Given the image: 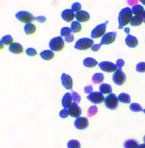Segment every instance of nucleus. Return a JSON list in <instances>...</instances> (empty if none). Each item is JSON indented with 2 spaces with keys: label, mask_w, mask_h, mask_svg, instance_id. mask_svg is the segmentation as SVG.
Listing matches in <instances>:
<instances>
[{
  "label": "nucleus",
  "mask_w": 145,
  "mask_h": 148,
  "mask_svg": "<svg viewBox=\"0 0 145 148\" xmlns=\"http://www.w3.org/2000/svg\"><path fill=\"white\" fill-rule=\"evenodd\" d=\"M133 17L131 8H126L120 10L118 17V29H123L126 25L130 24L132 18Z\"/></svg>",
  "instance_id": "1"
},
{
  "label": "nucleus",
  "mask_w": 145,
  "mask_h": 148,
  "mask_svg": "<svg viewBox=\"0 0 145 148\" xmlns=\"http://www.w3.org/2000/svg\"><path fill=\"white\" fill-rule=\"evenodd\" d=\"M94 44V42L92 38L83 37V38H81L76 41L74 45V48L77 50L80 51L87 50V49L92 48Z\"/></svg>",
  "instance_id": "2"
},
{
  "label": "nucleus",
  "mask_w": 145,
  "mask_h": 148,
  "mask_svg": "<svg viewBox=\"0 0 145 148\" xmlns=\"http://www.w3.org/2000/svg\"><path fill=\"white\" fill-rule=\"evenodd\" d=\"M65 40L62 36L54 37L49 42V49L53 52H60L65 47Z\"/></svg>",
  "instance_id": "3"
},
{
  "label": "nucleus",
  "mask_w": 145,
  "mask_h": 148,
  "mask_svg": "<svg viewBox=\"0 0 145 148\" xmlns=\"http://www.w3.org/2000/svg\"><path fill=\"white\" fill-rule=\"evenodd\" d=\"M118 97L117 95L114 93H112L109 95H107L105 98L104 104L105 106L107 109L111 110H115L118 108L119 105Z\"/></svg>",
  "instance_id": "4"
},
{
  "label": "nucleus",
  "mask_w": 145,
  "mask_h": 148,
  "mask_svg": "<svg viewBox=\"0 0 145 148\" xmlns=\"http://www.w3.org/2000/svg\"><path fill=\"white\" fill-rule=\"evenodd\" d=\"M108 23H109L108 21H105V23L96 25L91 32V38L92 39L102 38L106 34L107 25Z\"/></svg>",
  "instance_id": "5"
},
{
  "label": "nucleus",
  "mask_w": 145,
  "mask_h": 148,
  "mask_svg": "<svg viewBox=\"0 0 145 148\" xmlns=\"http://www.w3.org/2000/svg\"><path fill=\"white\" fill-rule=\"evenodd\" d=\"M15 18L18 21L25 24L32 23L33 21H35V17L34 16V15L28 11L25 10L19 11L17 12L15 14Z\"/></svg>",
  "instance_id": "6"
},
{
  "label": "nucleus",
  "mask_w": 145,
  "mask_h": 148,
  "mask_svg": "<svg viewBox=\"0 0 145 148\" xmlns=\"http://www.w3.org/2000/svg\"><path fill=\"white\" fill-rule=\"evenodd\" d=\"M112 80L113 83L117 86H122L126 82V75L123 71L120 68H118L117 71L113 73L112 76Z\"/></svg>",
  "instance_id": "7"
},
{
  "label": "nucleus",
  "mask_w": 145,
  "mask_h": 148,
  "mask_svg": "<svg viewBox=\"0 0 145 148\" xmlns=\"http://www.w3.org/2000/svg\"><path fill=\"white\" fill-rule=\"evenodd\" d=\"M105 95L101 93L99 91H94L91 94L87 95L86 99L94 105H99L105 101Z\"/></svg>",
  "instance_id": "8"
},
{
  "label": "nucleus",
  "mask_w": 145,
  "mask_h": 148,
  "mask_svg": "<svg viewBox=\"0 0 145 148\" xmlns=\"http://www.w3.org/2000/svg\"><path fill=\"white\" fill-rule=\"evenodd\" d=\"M99 69L105 73H115L118 70V67L116 63L110 61H102L99 62Z\"/></svg>",
  "instance_id": "9"
},
{
  "label": "nucleus",
  "mask_w": 145,
  "mask_h": 148,
  "mask_svg": "<svg viewBox=\"0 0 145 148\" xmlns=\"http://www.w3.org/2000/svg\"><path fill=\"white\" fill-rule=\"evenodd\" d=\"M117 32L116 31H110V32H107L101 38L100 44L103 45H109L114 43L117 37Z\"/></svg>",
  "instance_id": "10"
},
{
  "label": "nucleus",
  "mask_w": 145,
  "mask_h": 148,
  "mask_svg": "<svg viewBox=\"0 0 145 148\" xmlns=\"http://www.w3.org/2000/svg\"><path fill=\"white\" fill-rule=\"evenodd\" d=\"M61 84L62 86L67 90H71L73 86V81H72V77L70 76L69 74H67L65 73L61 74L60 76Z\"/></svg>",
  "instance_id": "11"
},
{
  "label": "nucleus",
  "mask_w": 145,
  "mask_h": 148,
  "mask_svg": "<svg viewBox=\"0 0 145 148\" xmlns=\"http://www.w3.org/2000/svg\"><path fill=\"white\" fill-rule=\"evenodd\" d=\"M89 126V121L87 118L81 116V117L76 119L74 121V126L78 130H85Z\"/></svg>",
  "instance_id": "12"
},
{
  "label": "nucleus",
  "mask_w": 145,
  "mask_h": 148,
  "mask_svg": "<svg viewBox=\"0 0 145 148\" xmlns=\"http://www.w3.org/2000/svg\"><path fill=\"white\" fill-rule=\"evenodd\" d=\"M68 112H69L70 116L74 119H78L81 117L82 114V110L79 104L72 102V105L68 108Z\"/></svg>",
  "instance_id": "13"
},
{
  "label": "nucleus",
  "mask_w": 145,
  "mask_h": 148,
  "mask_svg": "<svg viewBox=\"0 0 145 148\" xmlns=\"http://www.w3.org/2000/svg\"><path fill=\"white\" fill-rule=\"evenodd\" d=\"M61 17L62 20L67 23H72L76 19V12H74L71 9H65L61 12Z\"/></svg>",
  "instance_id": "14"
},
{
  "label": "nucleus",
  "mask_w": 145,
  "mask_h": 148,
  "mask_svg": "<svg viewBox=\"0 0 145 148\" xmlns=\"http://www.w3.org/2000/svg\"><path fill=\"white\" fill-rule=\"evenodd\" d=\"M8 50L14 55H21L23 52L24 48L21 44L15 42L12 45H10L8 47Z\"/></svg>",
  "instance_id": "15"
},
{
  "label": "nucleus",
  "mask_w": 145,
  "mask_h": 148,
  "mask_svg": "<svg viewBox=\"0 0 145 148\" xmlns=\"http://www.w3.org/2000/svg\"><path fill=\"white\" fill-rule=\"evenodd\" d=\"M125 44L130 48H136L139 45V40L135 36L129 34L127 35L125 39Z\"/></svg>",
  "instance_id": "16"
},
{
  "label": "nucleus",
  "mask_w": 145,
  "mask_h": 148,
  "mask_svg": "<svg viewBox=\"0 0 145 148\" xmlns=\"http://www.w3.org/2000/svg\"><path fill=\"white\" fill-rule=\"evenodd\" d=\"M91 16L89 12L86 10H81L76 13V21L81 23H86L90 20Z\"/></svg>",
  "instance_id": "17"
},
{
  "label": "nucleus",
  "mask_w": 145,
  "mask_h": 148,
  "mask_svg": "<svg viewBox=\"0 0 145 148\" xmlns=\"http://www.w3.org/2000/svg\"><path fill=\"white\" fill-rule=\"evenodd\" d=\"M72 102H73V101H72L71 93H70V92L65 93V95L62 96V99H61V104H62L63 108H67L68 109L72 105Z\"/></svg>",
  "instance_id": "18"
},
{
  "label": "nucleus",
  "mask_w": 145,
  "mask_h": 148,
  "mask_svg": "<svg viewBox=\"0 0 145 148\" xmlns=\"http://www.w3.org/2000/svg\"><path fill=\"white\" fill-rule=\"evenodd\" d=\"M39 56L42 60L46 61H50L54 59L55 56V52L51 49H44L39 53Z\"/></svg>",
  "instance_id": "19"
},
{
  "label": "nucleus",
  "mask_w": 145,
  "mask_h": 148,
  "mask_svg": "<svg viewBox=\"0 0 145 148\" xmlns=\"http://www.w3.org/2000/svg\"><path fill=\"white\" fill-rule=\"evenodd\" d=\"M99 65V62L95 58L87 57L83 60V65L87 68H93Z\"/></svg>",
  "instance_id": "20"
},
{
  "label": "nucleus",
  "mask_w": 145,
  "mask_h": 148,
  "mask_svg": "<svg viewBox=\"0 0 145 148\" xmlns=\"http://www.w3.org/2000/svg\"><path fill=\"white\" fill-rule=\"evenodd\" d=\"M36 30H37V28L33 23H26L24 25L23 31L27 36L33 35L34 34H35Z\"/></svg>",
  "instance_id": "21"
},
{
  "label": "nucleus",
  "mask_w": 145,
  "mask_h": 148,
  "mask_svg": "<svg viewBox=\"0 0 145 148\" xmlns=\"http://www.w3.org/2000/svg\"><path fill=\"white\" fill-rule=\"evenodd\" d=\"M99 91L104 95H109L113 93L112 92H113V88H112L111 85L109 84L102 83V84L99 86Z\"/></svg>",
  "instance_id": "22"
},
{
  "label": "nucleus",
  "mask_w": 145,
  "mask_h": 148,
  "mask_svg": "<svg viewBox=\"0 0 145 148\" xmlns=\"http://www.w3.org/2000/svg\"><path fill=\"white\" fill-rule=\"evenodd\" d=\"M105 80V76L102 73H95L92 77V82L94 84H102Z\"/></svg>",
  "instance_id": "23"
},
{
  "label": "nucleus",
  "mask_w": 145,
  "mask_h": 148,
  "mask_svg": "<svg viewBox=\"0 0 145 148\" xmlns=\"http://www.w3.org/2000/svg\"><path fill=\"white\" fill-rule=\"evenodd\" d=\"M139 143L134 139H126L123 142V148H138Z\"/></svg>",
  "instance_id": "24"
},
{
  "label": "nucleus",
  "mask_w": 145,
  "mask_h": 148,
  "mask_svg": "<svg viewBox=\"0 0 145 148\" xmlns=\"http://www.w3.org/2000/svg\"><path fill=\"white\" fill-rule=\"evenodd\" d=\"M118 97L119 102H121L123 104H131V96L128 93L126 92H121V93L119 94V95L118 96Z\"/></svg>",
  "instance_id": "25"
},
{
  "label": "nucleus",
  "mask_w": 145,
  "mask_h": 148,
  "mask_svg": "<svg viewBox=\"0 0 145 148\" xmlns=\"http://www.w3.org/2000/svg\"><path fill=\"white\" fill-rule=\"evenodd\" d=\"M70 28L72 34H78L82 31V25L79 21H74L70 23Z\"/></svg>",
  "instance_id": "26"
},
{
  "label": "nucleus",
  "mask_w": 145,
  "mask_h": 148,
  "mask_svg": "<svg viewBox=\"0 0 145 148\" xmlns=\"http://www.w3.org/2000/svg\"><path fill=\"white\" fill-rule=\"evenodd\" d=\"M131 11L133 12V15H139V16H142L144 15L145 10L143 8V6L139 4L134 5L133 7L131 8Z\"/></svg>",
  "instance_id": "27"
},
{
  "label": "nucleus",
  "mask_w": 145,
  "mask_h": 148,
  "mask_svg": "<svg viewBox=\"0 0 145 148\" xmlns=\"http://www.w3.org/2000/svg\"><path fill=\"white\" fill-rule=\"evenodd\" d=\"M0 42L3 44L4 45L10 46V45H11L15 42H14V39L13 37L12 36V35H10V34H7V35L3 36L1 38Z\"/></svg>",
  "instance_id": "28"
},
{
  "label": "nucleus",
  "mask_w": 145,
  "mask_h": 148,
  "mask_svg": "<svg viewBox=\"0 0 145 148\" xmlns=\"http://www.w3.org/2000/svg\"><path fill=\"white\" fill-rule=\"evenodd\" d=\"M143 23H144L143 17L139 16V15H133V17L132 18L131 21L130 23V25H131V26L136 27L142 25Z\"/></svg>",
  "instance_id": "29"
},
{
  "label": "nucleus",
  "mask_w": 145,
  "mask_h": 148,
  "mask_svg": "<svg viewBox=\"0 0 145 148\" xmlns=\"http://www.w3.org/2000/svg\"><path fill=\"white\" fill-rule=\"evenodd\" d=\"M129 110L133 113H139V112H143L144 109L142 105L138 102H132L129 105Z\"/></svg>",
  "instance_id": "30"
},
{
  "label": "nucleus",
  "mask_w": 145,
  "mask_h": 148,
  "mask_svg": "<svg viewBox=\"0 0 145 148\" xmlns=\"http://www.w3.org/2000/svg\"><path fill=\"white\" fill-rule=\"evenodd\" d=\"M98 111H99V109L96 105H91L87 110V116L89 118L94 116L95 115L97 114Z\"/></svg>",
  "instance_id": "31"
},
{
  "label": "nucleus",
  "mask_w": 145,
  "mask_h": 148,
  "mask_svg": "<svg viewBox=\"0 0 145 148\" xmlns=\"http://www.w3.org/2000/svg\"><path fill=\"white\" fill-rule=\"evenodd\" d=\"M68 148H81V142L77 139H70L67 143Z\"/></svg>",
  "instance_id": "32"
},
{
  "label": "nucleus",
  "mask_w": 145,
  "mask_h": 148,
  "mask_svg": "<svg viewBox=\"0 0 145 148\" xmlns=\"http://www.w3.org/2000/svg\"><path fill=\"white\" fill-rule=\"evenodd\" d=\"M60 33V36L65 38V37H67L70 35V34H72V31H71L70 27L64 26L61 28Z\"/></svg>",
  "instance_id": "33"
},
{
  "label": "nucleus",
  "mask_w": 145,
  "mask_h": 148,
  "mask_svg": "<svg viewBox=\"0 0 145 148\" xmlns=\"http://www.w3.org/2000/svg\"><path fill=\"white\" fill-rule=\"evenodd\" d=\"M70 93H71V95H72V101H73V102L77 104L80 103L81 101V95H79L78 92H76V91H72Z\"/></svg>",
  "instance_id": "34"
},
{
  "label": "nucleus",
  "mask_w": 145,
  "mask_h": 148,
  "mask_svg": "<svg viewBox=\"0 0 145 148\" xmlns=\"http://www.w3.org/2000/svg\"><path fill=\"white\" fill-rule=\"evenodd\" d=\"M25 54L26 55H28V57H35L38 55L37 50L34 47H28L26 48V49L25 50Z\"/></svg>",
  "instance_id": "35"
},
{
  "label": "nucleus",
  "mask_w": 145,
  "mask_h": 148,
  "mask_svg": "<svg viewBox=\"0 0 145 148\" xmlns=\"http://www.w3.org/2000/svg\"><path fill=\"white\" fill-rule=\"evenodd\" d=\"M71 10H72V11L74 12H79V11L82 10V5L80 3V2H74V3H72V5H71Z\"/></svg>",
  "instance_id": "36"
},
{
  "label": "nucleus",
  "mask_w": 145,
  "mask_h": 148,
  "mask_svg": "<svg viewBox=\"0 0 145 148\" xmlns=\"http://www.w3.org/2000/svg\"><path fill=\"white\" fill-rule=\"evenodd\" d=\"M136 71L138 73H145V62H139L136 65Z\"/></svg>",
  "instance_id": "37"
},
{
  "label": "nucleus",
  "mask_w": 145,
  "mask_h": 148,
  "mask_svg": "<svg viewBox=\"0 0 145 148\" xmlns=\"http://www.w3.org/2000/svg\"><path fill=\"white\" fill-rule=\"evenodd\" d=\"M59 116L60 119H65L68 118V116H70L68 110L67 108H63V109L60 110L59 112Z\"/></svg>",
  "instance_id": "38"
},
{
  "label": "nucleus",
  "mask_w": 145,
  "mask_h": 148,
  "mask_svg": "<svg viewBox=\"0 0 145 148\" xmlns=\"http://www.w3.org/2000/svg\"><path fill=\"white\" fill-rule=\"evenodd\" d=\"M83 92H84V93H86L87 95H89V94H91L92 92H94L93 86L91 84L85 86L84 87H83Z\"/></svg>",
  "instance_id": "39"
},
{
  "label": "nucleus",
  "mask_w": 145,
  "mask_h": 148,
  "mask_svg": "<svg viewBox=\"0 0 145 148\" xmlns=\"http://www.w3.org/2000/svg\"><path fill=\"white\" fill-rule=\"evenodd\" d=\"M35 21H37L38 23H44L47 21V18L44 15H38V16L35 17Z\"/></svg>",
  "instance_id": "40"
},
{
  "label": "nucleus",
  "mask_w": 145,
  "mask_h": 148,
  "mask_svg": "<svg viewBox=\"0 0 145 148\" xmlns=\"http://www.w3.org/2000/svg\"><path fill=\"white\" fill-rule=\"evenodd\" d=\"M102 45H101L100 43H96V44L94 43L93 45H92L91 49H92V52H98V51L100 50V49L102 48Z\"/></svg>",
  "instance_id": "41"
},
{
  "label": "nucleus",
  "mask_w": 145,
  "mask_h": 148,
  "mask_svg": "<svg viewBox=\"0 0 145 148\" xmlns=\"http://www.w3.org/2000/svg\"><path fill=\"white\" fill-rule=\"evenodd\" d=\"M116 65H117L118 68H120V69H122V68L124 66L126 62H125L124 60H123L122 58H119V59H118L117 60H116Z\"/></svg>",
  "instance_id": "42"
},
{
  "label": "nucleus",
  "mask_w": 145,
  "mask_h": 148,
  "mask_svg": "<svg viewBox=\"0 0 145 148\" xmlns=\"http://www.w3.org/2000/svg\"><path fill=\"white\" fill-rule=\"evenodd\" d=\"M64 40H65V42H67V43H72V42H74L75 40V36L73 34H70V36H68L67 37H65L64 38Z\"/></svg>",
  "instance_id": "43"
},
{
  "label": "nucleus",
  "mask_w": 145,
  "mask_h": 148,
  "mask_svg": "<svg viewBox=\"0 0 145 148\" xmlns=\"http://www.w3.org/2000/svg\"><path fill=\"white\" fill-rule=\"evenodd\" d=\"M127 3L129 6H131L132 8V7H133L134 5H137L138 1H136V0H129V1H127Z\"/></svg>",
  "instance_id": "44"
},
{
  "label": "nucleus",
  "mask_w": 145,
  "mask_h": 148,
  "mask_svg": "<svg viewBox=\"0 0 145 148\" xmlns=\"http://www.w3.org/2000/svg\"><path fill=\"white\" fill-rule=\"evenodd\" d=\"M123 32L125 33V34H126L127 35H129L130 34V28L129 27H125L124 28H123Z\"/></svg>",
  "instance_id": "45"
},
{
  "label": "nucleus",
  "mask_w": 145,
  "mask_h": 148,
  "mask_svg": "<svg viewBox=\"0 0 145 148\" xmlns=\"http://www.w3.org/2000/svg\"><path fill=\"white\" fill-rule=\"evenodd\" d=\"M138 148H145V143L139 144V147H138Z\"/></svg>",
  "instance_id": "46"
},
{
  "label": "nucleus",
  "mask_w": 145,
  "mask_h": 148,
  "mask_svg": "<svg viewBox=\"0 0 145 148\" xmlns=\"http://www.w3.org/2000/svg\"><path fill=\"white\" fill-rule=\"evenodd\" d=\"M140 2L143 5H145V0H140Z\"/></svg>",
  "instance_id": "47"
},
{
  "label": "nucleus",
  "mask_w": 145,
  "mask_h": 148,
  "mask_svg": "<svg viewBox=\"0 0 145 148\" xmlns=\"http://www.w3.org/2000/svg\"><path fill=\"white\" fill-rule=\"evenodd\" d=\"M142 17H143V19H144V23H145V11L144 12V15H142Z\"/></svg>",
  "instance_id": "48"
},
{
  "label": "nucleus",
  "mask_w": 145,
  "mask_h": 148,
  "mask_svg": "<svg viewBox=\"0 0 145 148\" xmlns=\"http://www.w3.org/2000/svg\"><path fill=\"white\" fill-rule=\"evenodd\" d=\"M0 44H1V49H4V45H3V44L1 43V42H0Z\"/></svg>",
  "instance_id": "49"
},
{
  "label": "nucleus",
  "mask_w": 145,
  "mask_h": 148,
  "mask_svg": "<svg viewBox=\"0 0 145 148\" xmlns=\"http://www.w3.org/2000/svg\"><path fill=\"white\" fill-rule=\"evenodd\" d=\"M143 140H144V143H145V135H144V136Z\"/></svg>",
  "instance_id": "50"
},
{
  "label": "nucleus",
  "mask_w": 145,
  "mask_h": 148,
  "mask_svg": "<svg viewBox=\"0 0 145 148\" xmlns=\"http://www.w3.org/2000/svg\"><path fill=\"white\" fill-rule=\"evenodd\" d=\"M143 113H144V115H145V108H144V110H143Z\"/></svg>",
  "instance_id": "51"
}]
</instances>
